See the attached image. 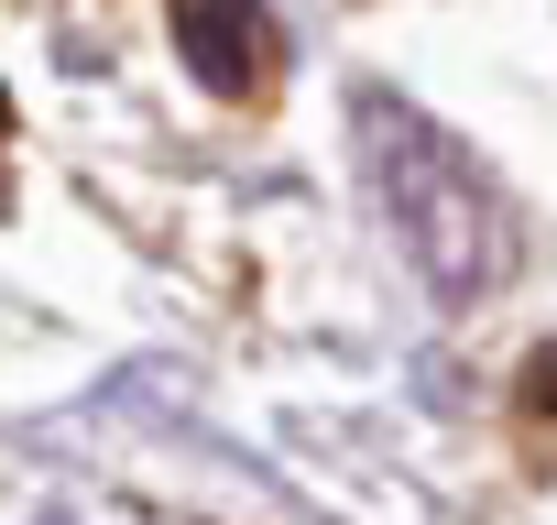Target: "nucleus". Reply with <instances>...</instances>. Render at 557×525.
Returning a JSON list of instances; mask_svg holds the SVG:
<instances>
[{
    "label": "nucleus",
    "instance_id": "nucleus-1",
    "mask_svg": "<svg viewBox=\"0 0 557 525\" xmlns=\"http://www.w3.org/2000/svg\"><path fill=\"white\" fill-rule=\"evenodd\" d=\"M350 132H361V154H372V197H383L394 241L426 262V285H437V296H492V285L513 274V252H524L503 186H492L426 110H405L394 88H361Z\"/></svg>",
    "mask_w": 557,
    "mask_h": 525
},
{
    "label": "nucleus",
    "instance_id": "nucleus-2",
    "mask_svg": "<svg viewBox=\"0 0 557 525\" xmlns=\"http://www.w3.org/2000/svg\"><path fill=\"white\" fill-rule=\"evenodd\" d=\"M175 45H186L197 88H219V99H262V77H273L262 0H175Z\"/></svg>",
    "mask_w": 557,
    "mask_h": 525
},
{
    "label": "nucleus",
    "instance_id": "nucleus-3",
    "mask_svg": "<svg viewBox=\"0 0 557 525\" xmlns=\"http://www.w3.org/2000/svg\"><path fill=\"white\" fill-rule=\"evenodd\" d=\"M524 416H546V427H557V351L524 373Z\"/></svg>",
    "mask_w": 557,
    "mask_h": 525
},
{
    "label": "nucleus",
    "instance_id": "nucleus-4",
    "mask_svg": "<svg viewBox=\"0 0 557 525\" xmlns=\"http://www.w3.org/2000/svg\"><path fill=\"white\" fill-rule=\"evenodd\" d=\"M0 197H12V186H0Z\"/></svg>",
    "mask_w": 557,
    "mask_h": 525
}]
</instances>
